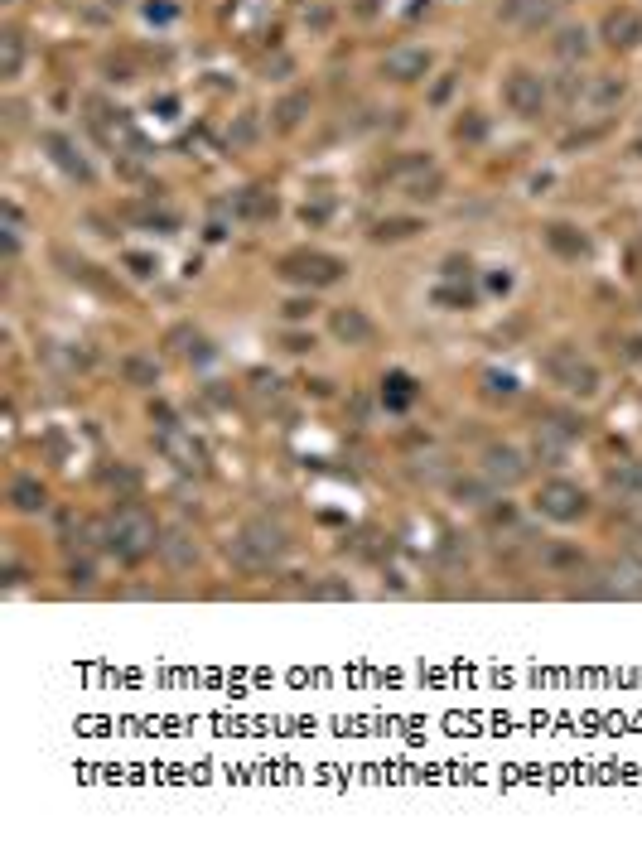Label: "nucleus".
I'll use <instances>...</instances> for the list:
<instances>
[{
    "label": "nucleus",
    "instance_id": "nucleus-31",
    "mask_svg": "<svg viewBox=\"0 0 642 844\" xmlns=\"http://www.w3.org/2000/svg\"><path fill=\"white\" fill-rule=\"evenodd\" d=\"M430 300L440 304V309H469V304H474V295H469V290H459V285H440Z\"/></svg>",
    "mask_w": 642,
    "mask_h": 844
},
{
    "label": "nucleus",
    "instance_id": "nucleus-2",
    "mask_svg": "<svg viewBox=\"0 0 642 844\" xmlns=\"http://www.w3.org/2000/svg\"><path fill=\"white\" fill-rule=\"evenodd\" d=\"M107 550H112L121 565H140L155 545H160V531H155V521L145 517V512H136V507H126V512H116L112 521H107Z\"/></svg>",
    "mask_w": 642,
    "mask_h": 844
},
{
    "label": "nucleus",
    "instance_id": "nucleus-21",
    "mask_svg": "<svg viewBox=\"0 0 642 844\" xmlns=\"http://www.w3.org/2000/svg\"><path fill=\"white\" fill-rule=\"evenodd\" d=\"M121 377H126V386H140V391H150V386L160 382V362L145 353H126L121 357Z\"/></svg>",
    "mask_w": 642,
    "mask_h": 844
},
{
    "label": "nucleus",
    "instance_id": "nucleus-39",
    "mask_svg": "<svg viewBox=\"0 0 642 844\" xmlns=\"http://www.w3.org/2000/svg\"><path fill=\"white\" fill-rule=\"evenodd\" d=\"M449 92H454V73H445V78L435 82V92H430V102H445Z\"/></svg>",
    "mask_w": 642,
    "mask_h": 844
},
{
    "label": "nucleus",
    "instance_id": "nucleus-34",
    "mask_svg": "<svg viewBox=\"0 0 642 844\" xmlns=\"http://www.w3.org/2000/svg\"><path fill=\"white\" fill-rule=\"evenodd\" d=\"M609 483H614V492H642V473L638 468H614Z\"/></svg>",
    "mask_w": 642,
    "mask_h": 844
},
{
    "label": "nucleus",
    "instance_id": "nucleus-5",
    "mask_svg": "<svg viewBox=\"0 0 642 844\" xmlns=\"http://www.w3.org/2000/svg\"><path fill=\"white\" fill-rule=\"evenodd\" d=\"M546 97H551V87H546L541 73H531V68H512L503 78V107L512 111V116H522V121L541 116V111H546Z\"/></svg>",
    "mask_w": 642,
    "mask_h": 844
},
{
    "label": "nucleus",
    "instance_id": "nucleus-45",
    "mask_svg": "<svg viewBox=\"0 0 642 844\" xmlns=\"http://www.w3.org/2000/svg\"><path fill=\"white\" fill-rule=\"evenodd\" d=\"M628 560H633V565L642 570V545H633V550H628Z\"/></svg>",
    "mask_w": 642,
    "mask_h": 844
},
{
    "label": "nucleus",
    "instance_id": "nucleus-29",
    "mask_svg": "<svg viewBox=\"0 0 642 844\" xmlns=\"http://www.w3.org/2000/svg\"><path fill=\"white\" fill-rule=\"evenodd\" d=\"M425 169H435V164H430V155H420V150H406L401 160L391 164V174H396L401 184H406V179H416V174H425Z\"/></svg>",
    "mask_w": 642,
    "mask_h": 844
},
{
    "label": "nucleus",
    "instance_id": "nucleus-41",
    "mask_svg": "<svg viewBox=\"0 0 642 844\" xmlns=\"http://www.w3.org/2000/svg\"><path fill=\"white\" fill-rule=\"evenodd\" d=\"M300 218H305V222H314V227H319V222L329 218V203H319V208H305V213H300Z\"/></svg>",
    "mask_w": 642,
    "mask_h": 844
},
{
    "label": "nucleus",
    "instance_id": "nucleus-37",
    "mask_svg": "<svg viewBox=\"0 0 642 844\" xmlns=\"http://www.w3.org/2000/svg\"><path fill=\"white\" fill-rule=\"evenodd\" d=\"M68 584H78V589H87V584H92V565H68Z\"/></svg>",
    "mask_w": 642,
    "mask_h": 844
},
{
    "label": "nucleus",
    "instance_id": "nucleus-33",
    "mask_svg": "<svg viewBox=\"0 0 642 844\" xmlns=\"http://www.w3.org/2000/svg\"><path fill=\"white\" fill-rule=\"evenodd\" d=\"M309 594H314V599H353V584H343V579H324V584H314Z\"/></svg>",
    "mask_w": 642,
    "mask_h": 844
},
{
    "label": "nucleus",
    "instance_id": "nucleus-25",
    "mask_svg": "<svg viewBox=\"0 0 642 844\" xmlns=\"http://www.w3.org/2000/svg\"><path fill=\"white\" fill-rule=\"evenodd\" d=\"M416 232H425L420 218H382L372 227V242H406V237H416Z\"/></svg>",
    "mask_w": 642,
    "mask_h": 844
},
{
    "label": "nucleus",
    "instance_id": "nucleus-23",
    "mask_svg": "<svg viewBox=\"0 0 642 844\" xmlns=\"http://www.w3.org/2000/svg\"><path fill=\"white\" fill-rule=\"evenodd\" d=\"M401 189H406L411 203H435V198L445 193V174H440V169H425V174H416V179H406Z\"/></svg>",
    "mask_w": 642,
    "mask_h": 844
},
{
    "label": "nucleus",
    "instance_id": "nucleus-42",
    "mask_svg": "<svg viewBox=\"0 0 642 844\" xmlns=\"http://www.w3.org/2000/svg\"><path fill=\"white\" fill-rule=\"evenodd\" d=\"M256 136V121L252 116H247V121H242V126H237V145H247V140Z\"/></svg>",
    "mask_w": 642,
    "mask_h": 844
},
{
    "label": "nucleus",
    "instance_id": "nucleus-7",
    "mask_svg": "<svg viewBox=\"0 0 642 844\" xmlns=\"http://www.w3.org/2000/svg\"><path fill=\"white\" fill-rule=\"evenodd\" d=\"M478 473L493 483L498 492H507V488H517L522 478H527V459L512 449V444H488L483 449V459H478Z\"/></svg>",
    "mask_w": 642,
    "mask_h": 844
},
{
    "label": "nucleus",
    "instance_id": "nucleus-20",
    "mask_svg": "<svg viewBox=\"0 0 642 844\" xmlns=\"http://www.w3.org/2000/svg\"><path fill=\"white\" fill-rule=\"evenodd\" d=\"M25 34H20V29H5V34H0V78L5 82H15L20 78V68H25Z\"/></svg>",
    "mask_w": 642,
    "mask_h": 844
},
{
    "label": "nucleus",
    "instance_id": "nucleus-18",
    "mask_svg": "<svg viewBox=\"0 0 642 844\" xmlns=\"http://www.w3.org/2000/svg\"><path fill=\"white\" fill-rule=\"evenodd\" d=\"M10 507L25 512V517H34V512L49 507V488H44L39 478H15V483H10Z\"/></svg>",
    "mask_w": 642,
    "mask_h": 844
},
{
    "label": "nucleus",
    "instance_id": "nucleus-35",
    "mask_svg": "<svg viewBox=\"0 0 642 844\" xmlns=\"http://www.w3.org/2000/svg\"><path fill=\"white\" fill-rule=\"evenodd\" d=\"M280 309H285V319H309V314H314V295H295V300H285Z\"/></svg>",
    "mask_w": 642,
    "mask_h": 844
},
{
    "label": "nucleus",
    "instance_id": "nucleus-32",
    "mask_svg": "<svg viewBox=\"0 0 642 844\" xmlns=\"http://www.w3.org/2000/svg\"><path fill=\"white\" fill-rule=\"evenodd\" d=\"M483 391H488V396H517V382H512V377H507V372H483Z\"/></svg>",
    "mask_w": 642,
    "mask_h": 844
},
{
    "label": "nucleus",
    "instance_id": "nucleus-26",
    "mask_svg": "<svg viewBox=\"0 0 642 844\" xmlns=\"http://www.w3.org/2000/svg\"><path fill=\"white\" fill-rule=\"evenodd\" d=\"M382 401H387L391 410H406L416 401V382H411L406 372H391L387 382H382Z\"/></svg>",
    "mask_w": 642,
    "mask_h": 844
},
{
    "label": "nucleus",
    "instance_id": "nucleus-10",
    "mask_svg": "<svg viewBox=\"0 0 642 844\" xmlns=\"http://www.w3.org/2000/svg\"><path fill=\"white\" fill-rule=\"evenodd\" d=\"M599 34H604L609 49H638L642 44V15L633 10V5H614V10L604 15Z\"/></svg>",
    "mask_w": 642,
    "mask_h": 844
},
{
    "label": "nucleus",
    "instance_id": "nucleus-4",
    "mask_svg": "<svg viewBox=\"0 0 642 844\" xmlns=\"http://www.w3.org/2000/svg\"><path fill=\"white\" fill-rule=\"evenodd\" d=\"M343 261L329 256V251H290L285 261H280V275L290 280V285H309V290H324V285H334L343 280Z\"/></svg>",
    "mask_w": 642,
    "mask_h": 844
},
{
    "label": "nucleus",
    "instance_id": "nucleus-12",
    "mask_svg": "<svg viewBox=\"0 0 642 844\" xmlns=\"http://www.w3.org/2000/svg\"><path fill=\"white\" fill-rule=\"evenodd\" d=\"M160 555H165V565L174 574L194 570V565H198V541L189 536V526H169V531H160Z\"/></svg>",
    "mask_w": 642,
    "mask_h": 844
},
{
    "label": "nucleus",
    "instance_id": "nucleus-24",
    "mask_svg": "<svg viewBox=\"0 0 642 844\" xmlns=\"http://www.w3.org/2000/svg\"><path fill=\"white\" fill-rule=\"evenodd\" d=\"M305 111H309V92H285V97L276 102V111H271V116H276L280 131H295Z\"/></svg>",
    "mask_w": 642,
    "mask_h": 844
},
{
    "label": "nucleus",
    "instance_id": "nucleus-9",
    "mask_svg": "<svg viewBox=\"0 0 642 844\" xmlns=\"http://www.w3.org/2000/svg\"><path fill=\"white\" fill-rule=\"evenodd\" d=\"M329 333H334L338 343H348V348H367V343L377 338V324L367 319V309H358V304H343V309H334V314H329Z\"/></svg>",
    "mask_w": 642,
    "mask_h": 844
},
{
    "label": "nucleus",
    "instance_id": "nucleus-40",
    "mask_svg": "<svg viewBox=\"0 0 642 844\" xmlns=\"http://www.w3.org/2000/svg\"><path fill=\"white\" fill-rule=\"evenodd\" d=\"M285 348H290V353H309V348H314V338H305V333H290V338H285Z\"/></svg>",
    "mask_w": 642,
    "mask_h": 844
},
{
    "label": "nucleus",
    "instance_id": "nucleus-27",
    "mask_svg": "<svg viewBox=\"0 0 642 844\" xmlns=\"http://www.w3.org/2000/svg\"><path fill=\"white\" fill-rule=\"evenodd\" d=\"M541 560H546L551 570H580V565H585V550H580V545H551Z\"/></svg>",
    "mask_w": 642,
    "mask_h": 844
},
{
    "label": "nucleus",
    "instance_id": "nucleus-19",
    "mask_svg": "<svg viewBox=\"0 0 642 844\" xmlns=\"http://www.w3.org/2000/svg\"><path fill=\"white\" fill-rule=\"evenodd\" d=\"M556 58L560 63H585L589 58V29L585 25H565V29H556Z\"/></svg>",
    "mask_w": 642,
    "mask_h": 844
},
{
    "label": "nucleus",
    "instance_id": "nucleus-15",
    "mask_svg": "<svg viewBox=\"0 0 642 844\" xmlns=\"http://www.w3.org/2000/svg\"><path fill=\"white\" fill-rule=\"evenodd\" d=\"M560 0H503L498 5V15H503L507 25H527V29H536V25H546L551 20V10H556Z\"/></svg>",
    "mask_w": 642,
    "mask_h": 844
},
{
    "label": "nucleus",
    "instance_id": "nucleus-3",
    "mask_svg": "<svg viewBox=\"0 0 642 844\" xmlns=\"http://www.w3.org/2000/svg\"><path fill=\"white\" fill-rule=\"evenodd\" d=\"M546 377L560 386V391H570V396H599V367L589 362L580 348H570V343H556L551 353H546Z\"/></svg>",
    "mask_w": 642,
    "mask_h": 844
},
{
    "label": "nucleus",
    "instance_id": "nucleus-11",
    "mask_svg": "<svg viewBox=\"0 0 642 844\" xmlns=\"http://www.w3.org/2000/svg\"><path fill=\"white\" fill-rule=\"evenodd\" d=\"M44 150H49V160L68 174V179H83V184H92V164H87V155L73 145V136H63V131H44V140H39Z\"/></svg>",
    "mask_w": 642,
    "mask_h": 844
},
{
    "label": "nucleus",
    "instance_id": "nucleus-43",
    "mask_svg": "<svg viewBox=\"0 0 642 844\" xmlns=\"http://www.w3.org/2000/svg\"><path fill=\"white\" fill-rule=\"evenodd\" d=\"M305 20L314 29H329V20H334V15H329V10H314V15H305Z\"/></svg>",
    "mask_w": 642,
    "mask_h": 844
},
{
    "label": "nucleus",
    "instance_id": "nucleus-8",
    "mask_svg": "<svg viewBox=\"0 0 642 844\" xmlns=\"http://www.w3.org/2000/svg\"><path fill=\"white\" fill-rule=\"evenodd\" d=\"M430 68H435V54H430V49H420V44H401V49H391L387 63H382V73H387L391 82H401V87L425 82Z\"/></svg>",
    "mask_w": 642,
    "mask_h": 844
},
{
    "label": "nucleus",
    "instance_id": "nucleus-1",
    "mask_svg": "<svg viewBox=\"0 0 642 844\" xmlns=\"http://www.w3.org/2000/svg\"><path fill=\"white\" fill-rule=\"evenodd\" d=\"M285 550H290V531L271 517H252L227 541V555H232L237 565H247V570H271Z\"/></svg>",
    "mask_w": 642,
    "mask_h": 844
},
{
    "label": "nucleus",
    "instance_id": "nucleus-47",
    "mask_svg": "<svg viewBox=\"0 0 642 844\" xmlns=\"http://www.w3.org/2000/svg\"><path fill=\"white\" fill-rule=\"evenodd\" d=\"M107 5H126V0H107Z\"/></svg>",
    "mask_w": 642,
    "mask_h": 844
},
{
    "label": "nucleus",
    "instance_id": "nucleus-28",
    "mask_svg": "<svg viewBox=\"0 0 642 844\" xmlns=\"http://www.w3.org/2000/svg\"><path fill=\"white\" fill-rule=\"evenodd\" d=\"M140 15H145V25L165 29V25L179 20V5H174V0H145V5H140Z\"/></svg>",
    "mask_w": 642,
    "mask_h": 844
},
{
    "label": "nucleus",
    "instance_id": "nucleus-44",
    "mask_svg": "<svg viewBox=\"0 0 642 844\" xmlns=\"http://www.w3.org/2000/svg\"><path fill=\"white\" fill-rule=\"evenodd\" d=\"M358 15H377V0H363V5H358Z\"/></svg>",
    "mask_w": 642,
    "mask_h": 844
},
{
    "label": "nucleus",
    "instance_id": "nucleus-17",
    "mask_svg": "<svg viewBox=\"0 0 642 844\" xmlns=\"http://www.w3.org/2000/svg\"><path fill=\"white\" fill-rule=\"evenodd\" d=\"M232 213H237L242 222H271V218H276V193L242 189V193H237V203H232Z\"/></svg>",
    "mask_w": 642,
    "mask_h": 844
},
{
    "label": "nucleus",
    "instance_id": "nucleus-14",
    "mask_svg": "<svg viewBox=\"0 0 642 844\" xmlns=\"http://www.w3.org/2000/svg\"><path fill=\"white\" fill-rule=\"evenodd\" d=\"M623 92H628V87H623V78H614V73H594V78L585 82V97H580V107H589V111H599V116H604V111H614L618 102H623Z\"/></svg>",
    "mask_w": 642,
    "mask_h": 844
},
{
    "label": "nucleus",
    "instance_id": "nucleus-30",
    "mask_svg": "<svg viewBox=\"0 0 642 844\" xmlns=\"http://www.w3.org/2000/svg\"><path fill=\"white\" fill-rule=\"evenodd\" d=\"M483 136H488V121H483L478 111H464V116L454 121V140H469V145H478Z\"/></svg>",
    "mask_w": 642,
    "mask_h": 844
},
{
    "label": "nucleus",
    "instance_id": "nucleus-36",
    "mask_svg": "<svg viewBox=\"0 0 642 844\" xmlns=\"http://www.w3.org/2000/svg\"><path fill=\"white\" fill-rule=\"evenodd\" d=\"M126 266H131V271H136L140 280H150V275L160 271V266H155V261H150V256H140V251H131V256H126Z\"/></svg>",
    "mask_w": 642,
    "mask_h": 844
},
{
    "label": "nucleus",
    "instance_id": "nucleus-13",
    "mask_svg": "<svg viewBox=\"0 0 642 844\" xmlns=\"http://www.w3.org/2000/svg\"><path fill=\"white\" fill-rule=\"evenodd\" d=\"M160 454H165L179 473H198V468H203V449H198L189 435H179L174 425H165V435H160Z\"/></svg>",
    "mask_w": 642,
    "mask_h": 844
},
{
    "label": "nucleus",
    "instance_id": "nucleus-16",
    "mask_svg": "<svg viewBox=\"0 0 642 844\" xmlns=\"http://www.w3.org/2000/svg\"><path fill=\"white\" fill-rule=\"evenodd\" d=\"M546 246H551L556 256H565V261H580L589 251V237L580 227H570V222H551V227H546Z\"/></svg>",
    "mask_w": 642,
    "mask_h": 844
},
{
    "label": "nucleus",
    "instance_id": "nucleus-6",
    "mask_svg": "<svg viewBox=\"0 0 642 844\" xmlns=\"http://www.w3.org/2000/svg\"><path fill=\"white\" fill-rule=\"evenodd\" d=\"M536 512L551 521H580L589 512V492L575 488V483H565V478H551V483H541V492H536Z\"/></svg>",
    "mask_w": 642,
    "mask_h": 844
},
{
    "label": "nucleus",
    "instance_id": "nucleus-22",
    "mask_svg": "<svg viewBox=\"0 0 642 844\" xmlns=\"http://www.w3.org/2000/svg\"><path fill=\"white\" fill-rule=\"evenodd\" d=\"M449 492H454V497H459V502H469V507H483V502H493V483H488V478H483V473H469V478H464V473H459V478H449Z\"/></svg>",
    "mask_w": 642,
    "mask_h": 844
},
{
    "label": "nucleus",
    "instance_id": "nucleus-38",
    "mask_svg": "<svg viewBox=\"0 0 642 844\" xmlns=\"http://www.w3.org/2000/svg\"><path fill=\"white\" fill-rule=\"evenodd\" d=\"M445 275H449V280H464V275H469V261H464V256H449Z\"/></svg>",
    "mask_w": 642,
    "mask_h": 844
},
{
    "label": "nucleus",
    "instance_id": "nucleus-46",
    "mask_svg": "<svg viewBox=\"0 0 642 844\" xmlns=\"http://www.w3.org/2000/svg\"><path fill=\"white\" fill-rule=\"evenodd\" d=\"M633 155H638V160H642V136H638V140H633Z\"/></svg>",
    "mask_w": 642,
    "mask_h": 844
}]
</instances>
